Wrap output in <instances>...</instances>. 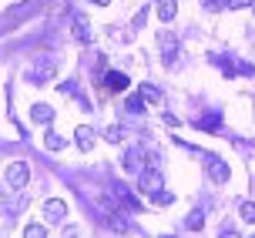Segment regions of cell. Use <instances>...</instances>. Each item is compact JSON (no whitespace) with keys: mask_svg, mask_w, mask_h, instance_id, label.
Segmentation results:
<instances>
[{"mask_svg":"<svg viewBox=\"0 0 255 238\" xmlns=\"http://www.w3.org/2000/svg\"><path fill=\"white\" fill-rule=\"evenodd\" d=\"M74 37L77 40H91V27L84 24V17H77V20H74Z\"/></svg>","mask_w":255,"mask_h":238,"instance_id":"obj_11","label":"cell"},{"mask_svg":"<svg viewBox=\"0 0 255 238\" xmlns=\"http://www.w3.org/2000/svg\"><path fill=\"white\" fill-rule=\"evenodd\" d=\"M0 208H3V191H0Z\"/></svg>","mask_w":255,"mask_h":238,"instance_id":"obj_22","label":"cell"},{"mask_svg":"<svg viewBox=\"0 0 255 238\" xmlns=\"http://www.w3.org/2000/svg\"><path fill=\"white\" fill-rule=\"evenodd\" d=\"M242 218L249 222V225H255V201H245L242 205Z\"/></svg>","mask_w":255,"mask_h":238,"instance_id":"obj_13","label":"cell"},{"mask_svg":"<svg viewBox=\"0 0 255 238\" xmlns=\"http://www.w3.org/2000/svg\"><path fill=\"white\" fill-rule=\"evenodd\" d=\"M108 141H111V144H115V141H121V127H111V131H108Z\"/></svg>","mask_w":255,"mask_h":238,"instance_id":"obj_19","label":"cell"},{"mask_svg":"<svg viewBox=\"0 0 255 238\" xmlns=\"http://www.w3.org/2000/svg\"><path fill=\"white\" fill-rule=\"evenodd\" d=\"M91 3H98V7H104V3H108V0H91Z\"/></svg>","mask_w":255,"mask_h":238,"instance_id":"obj_21","label":"cell"},{"mask_svg":"<svg viewBox=\"0 0 255 238\" xmlns=\"http://www.w3.org/2000/svg\"><path fill=\"white\" fill-rule=\"evenodd\" d=\"M252 10H255V0H252Z\"/></svg>","mask_w":255,"mask_h":238,"instance_id":"obj_23","label":"cell"},{"mask_svg":"<svg viewBox=\"0 0 255 238\" xmlns=\"http://www.w3.org/2000/svg\"><path fill=\"white\" fill-rule=\"evenodd\" d=\"M249 3H252V0H229L232 10H242V7H249Z\"/></svg>","mask_w":255,"mask_h":238,"instance_id":"obj_18","label":"cell"},{"mask_svg":"<svg viewBox=\"0 0 255 238\" xmlns=\"http://www.w3.org/2000/svg\"><path fill=\"white\" fill-rule=\"evenodd\" d=\"M138 185H141V191H148V195H154V198L165 191V188H161V175H158L154 168H151V171H141V181H138Z\"/></svg>","mask_w":255,"mask_h":238,"instance_id":"obj_3","label":"cell"},{"mask_svg":"<svg viewBox=\"0 0 255 238\" xmlns=\"http://www.w3.org/2000/svg\"><path fill=\"white\" fill-rule=\"evenodd\" d=\"M30 118H34L37 124H51V121H54V108H51V104H34Z\"/></svg>","mask_w":255,"mask_h":238,"instance_id":"obj_5","label":"cell"},{"mask_svg":"<svg viewBox=\"0 0 255 238\" xmlns=\"http://www.w3.org/2000/svg\"><path fill=\"white\" fill-rule=\"evenodd\" d=\"M44 138H47V141H44V144H47V151H61V148H64V138H61V134H54V131H47Z\"/></svg>","mask_w":255,"mask_h":238,"instance_id":"obj_12","label":"cell"},{"mask_svg":"<svg viewBox=\"0 0 255 238\" xmlns=\"http://www.w3.org/2000/svg\"><path fill=\"white\" fill-rule=\"evenodd\" d=\"M44 215H47V222H61L67 215V205L61 198H51V201H44Z\"/></svg>","mask_w":255,"mask_h":238,"instance_id":"obj_4","label":"cell"},{"mask_svg":"<svg viewBox=\"0 0 255 238\" xmlns=\"http://www.w3.org/2000/svg\"><path fill=\"white\" fill-rule=\"evenodd\" d=\"M128 111L141 114V111H144V101H141V98H128Z\"/></svg>","mask_w":255,"mask_h":238,"instance_id":"obj_16","label":"cell"},{"mask_svg":"<svg viewBox=\"0 0 255 238\" xmlns=\"http://www.w3.org/2000/svg\"><path fill=\"white\" fill-rule=\"evenodd\" d=\"M208 175H212V181H229V164L225 161H208Z\"/></svg>","mask_w":255,"mask_h":238,"instance_id":"obj_7","label":"cell"},{"mask_svg":"<svg viewBox=\"0 0 255 238\" xmlns=\"http://www.w3.org/2000/svg\"><path fill=\"white\" fill-rule=\"evenodd\" d=\"M205 225V218H202V212H191L188 215V228H195V232H198V228Z\"/></svg>","mask_w":255,"mask_h":238,"instance_id":"obj_15","label":"cell"},{"mask_svg":"<svg viewBox=\"0 0 255 238\" xmlns=\"http://www.w3.org/2000/svg\"><path fill=\"white\" fill-rule=\"evenodd\" d=\"M27 181H30V168H27V161L7 164V185H10V188H24Z\"/></svg>","mask_w":255,"mask_h":238,"instance_id":"obj_2","label":"cell"},{"mask_svg":"<svg viewBox=\"0 0 255 238\" xmlns=\"http://www.w3.org/2000/svg\"><path fill=\"white\" fill-rule=\"evenodd\" d=\"M104 84H108V91H125L128 88V77L121 74V71H111V74L104 77Z\"/></svg>","mask_w":255,"mask_h":238,"instance_id":"obj_8","label":"cell"},{"mask_svg":"<svg viewBox=\"0 0 255 238\" xmlns=\"http://www.w3.org/2000/svg\"><path fill=\"white\" fill-rule=\"evenodd\" d=\"M205 7H208V10H218V7H222V0H202Z\"/></svg>","mask_w":255,"mask_h":238,"instance_id":"obj_20","label":"cell"},{"mask_svg":"<svg viewBox=\"0 0 255 238\" xmlns=\"http://www.w3.org/2000/svg\"><path fill=\"white\" fill-rule=\"evenodd\" d=\"M175 13H178V0H158V17L161 20H175Z\"/></svg>","mask_w":255,"mask_h":238,"instance_id":"obj_6","label":"cell"},{"mask_svg":"<svg viewBox=\"0 0 255 238\" xmlns=\"http://www.w3.org/2000/svg\"><path fill=\"white\" fill-rule=\"evenodd\" d=\"M77 148L81 151L94 148V131H91V127H77Z\"/></svg>","mask_w":255,"mask_h":238,"instance_id":"obj_9","label":"cell"},{"mask_svg":"<svg viewBox=\"0 0 255 238\" xmlns=\"http://www.w3.org/2000/svg\"><path fill=\"white\" fill-rule=\"evenodd\" d=\"M141 94H144V98H148V101H161V94H158V91H154V88H141Z\"/></svg>","mask_w":255,"mask_h":238,"instance_id":"obj_17","label":"cell"},{"mask_svg":"<svg viewBox=\"0 0 255 238\" xmlns=\"http://www.w3.org/2000/svg\"><path fill=\"white\" fill-rule=\"evenodd\" d=\"M24 235L27 238H44V235H47V228H44V225H27Z\"/></svg>","mask_w":255,"mask_h":238,"instance_id":"obj_14","label":"cell"},{"mask_svg":"<svg viewBox=\"0 0 255 238\" xmlns=\"http://www.w3.org/2000/svg\"><path fill=\"white\" fill-rule=\"evenodd\" d=\"M54 74H57V61H54L51 54H40V57H34V67H30L34 84H47Z\"/></svg>","mask_w":255,"mask_h":238,"instance_id":"obj_1","label":"cell"},{"mask_svg":"<svg viewBox=\"0 0 255 238\" xmlns=\"http://www.w3.org/2000/svg\"><path fill=\"white\" fill-rule=\"evenodd\" d=\"M161 50H165V57H175V50H178V40L171 37V34H161Z\"/></svg>","mask_w":255,"mask_h":238,"instance_id":"obj_10","label":"cell"}]
</instances>
